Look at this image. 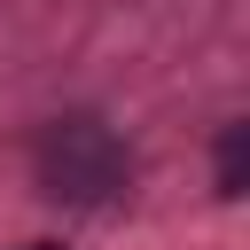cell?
I'll use <instances>...</instances> for the list:
<instances>
[{
  "mask_svg": "<svg viewBox=\"0 0 250 250\" xmlns=\"http://www.w3.org/2000/svg\"><path fill=\"white\" fill-rule=\"evenodd\" d=\"M31 180L62 211H117L125 188H133V156H125V141L94 109H62L31 141Z\"/></svg>",
  "mask_w": 250,
  "mask_h": 250,
  "instance_id": "obj_1",
  "label": "cell"
},
{
  "mask_svg": "<svg viewBox=\"0 0 250 250\" xmlns=\"http://www.w3.org/2000/svg\"><path fill=\"white\" fill-rule=\"evenodd\" d=\"M23 250H62V242H23Z\"/></svg>",
  "mask_w": 250,
  "mask_h": 250,
  "instance_id": "obj_3",
  "label": "cell"
},
{
  "mask_svg": "<svg viewBox=\"0 0 250 250\" xmlns=\"http://www.w3.org/2000/svg\"><path fill=\"white\" fill-rule=\"evenodd\" d=\"M250 188V125H227L219 133V203H234Z\"/></svg>",
  "mask_w": 250,
  "mask_h": 250,
  "instance_id": "obj_2",
  "label": "cell"
}]
</instances>
